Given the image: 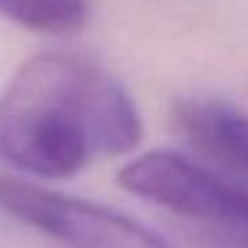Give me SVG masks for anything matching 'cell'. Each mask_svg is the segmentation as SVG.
Here are the masks:
<instances>
[{
  "label": "cell",
  "instance_id": "6da1fadb",
  "mask_svg": "<svg viewBox=\"0 0 248 248\" xmlns=\"http://www.w3.org/2000/svg\"><path fill=\"white\" fill-rule=\"evenodd\" d=\"M139 141L141 118L125 88L83 56L38 54L0 93V155L30 176H72Z\"/></svg>",
  "mask_w": 248,
  "mask_h": 248
},
{
  "label": "cell",
  "instance_id": "7a4b0ae2",
  "mask_svg": "<svg viewBox=\"0 0 248 248\" xmlns=\"http://www.w3.org/2000/svg\"><path fill=\"white\" fill-rule=\"evenodd\" d=\"M118 184L248 248V187L240 182L219 176L171 150H155L125 163L118 171Z\"/></svg>",
  "mask_w": 248,
  "mask_h": 248
},
{
  "label": "cell",
  "instance_id": "3957f363",
  "mask_svg": "<svg viewBox=\"0 0 248 248\" xmlns=\"http://www.w3.org/2000/svg\"><path fill=\"white\" fill-rule=\"evenodd\" d=\"M0 208L70 248H171L136 219L6 173H0Z\"/></svg>",
  "mask_w": 248,
  "mask_h": 248
},
{
  "label": "cell",
  "instance_id": "277c9868",
  "mask_svg": "<svg viewBox=\"0 0 248 248\" xmlns=\"http://www.w3.org/2000/svg\"><path fill=\"white\" fill-rule=\"evenodd\" d=\"M173 123L184 139L221 163L248 176V115L211 99H184L173 107Z\"/></svg>",
  "mask_w": 248,
  "mask_h": 248
},
{
  "label": "cell",
  "instance_id": "5b68a950",
  "mask_svg": "<svg viewBox=\"0 0 248 248\" xmlns=\"http://www.w3.org/2000/svg\"><path fill=\"white\" fill-rule=\"evenodd\" d=\"M0 16L30 32L70 35L86 27L88 0H0Z\"/></svg>",
  "mask_w": 248,
  "mask_h": 248
}]
</instances>
